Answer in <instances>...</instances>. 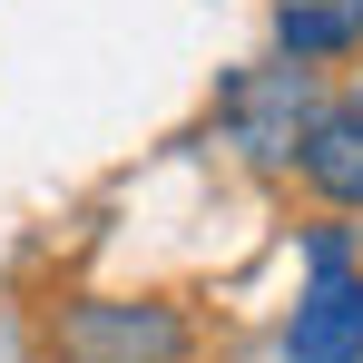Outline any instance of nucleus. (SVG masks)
Masks as SVG:
<instances>
[{
	"label": "nucleus",
	"mask_w": 363,
	"mask_h": 363,
	"mask_svg": "<svg viewBox=\"0 0 363 363\" xmlns=\"http://www.w3.org/2000/svg\"><path fill=\"white\" fill-rule=\"evenodd\" d=\"M295 167L324 206H363V79L334 89V99H314V118L295 138Z\"/></svg>",
	"instance_id": "7ed1b4c3"
},
{
	"label": "nucleus",
	"mask_w": 363,
	"mask_h": 363,
	"mask_svg": "<svg viewBox=\"0 0 363 363\" xmlns=\"http://www.w3.org/2000/svg\"><path fill=\"white\" fill-rule=\"evenodd\" d=\"M304 118H314V79H304V60H295V69H275V79L226 89V128H236L245 157H265V167H275V157H295Z\"/></svg>",
	"instance_id": "20e7f679"
},
{
	"label": "nucleus",
	"mask_w": 363,
	"mask_h": 363,
	"mask_svg": "<svg viewBox=\"0 0 363 363\" xmlns=\"http://www.w3.org/2000/svg\"><path fill=\"white\" fill-rule=\"evenodd\" d=\"M285 363H363V265L344 226H304V295L285 324Z\"/></svg>",
	"instance_id": "f257e3e1"
},
{
	"label": "nucleus",
	"mask_w": 363,
	"mask_h": 363,
	"mask_svg": "<svg viewBox=\"0 0 363 363\" xmlns=\"http://www.w3.org/2000/svg\"><path fill=\"white\" fill-rule=\"evenodd\" d=\"M50 344H60V363H186L196 354V324H186L177 304L157 295H89L69 304L60 324H50Z\"/></svg>",
	"instance_id": "f03ea898"
},
{
	"label": "nucleus",
	"mask_w": 363,
	"mask_h": 363,
	"mask_svg": "<svg viewBox=\"0 0 363 363\" xmlns=\"http://www.w3.org/2000/svg\"><path fill=\"white\" fill-rule=\"evenodd\" d=\"M275 50L285 60H344V50H363V0H275Z\"/></svg>",
	"instance_id": "39448f33"
}]
</instances>
